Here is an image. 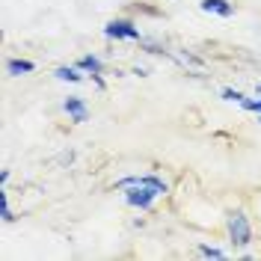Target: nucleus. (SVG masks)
<instances>
[{
  "instance_id": "f257e3e1",
  "label": "nucleus",
  "mask_w": 261,
  "mask_h": 261,
  "mask_svg": "<svg viewBox=\"0 0 261 261\" xmlns=\"http://www.w3.org/2000/svg\"><path fill=\"white\" fill-rule=\"evenodd\" d=\"M116 187L125 190V202L140 208V211H148L151 202L166 193V181L158 178V175H130V178L116 181Z\"/></svg>"
},
{
  "instance_id": "f03ea898",
  "label": "nucleus",
  "mask_w": 261,
  "mask_h": 261,
  "mask_svg": "<svg viewBox=\"0 0 261 261\" xmlns=\"http://www.w3.org/2000/svg\"><path fill=\"white\" fill-rule=\"evenodd\" d=\"M226 228H228V238L234 246H246L252 241V226H249V217L244 211H231L226 220Z\"/></svg>"
},
{
  "instance_id": "7ed1b4c3",
  "label": "nucleus",
  "mask_w": 261,
  "mask_h": 261,
  "mask_svg": "<svg viewBox=\"0 0 261 261\" xmlns=\"http://www.w3.org/2000/svg\"><path fill=\"white\" fill-rule=\"evenodd\" d=\"M104 36H110V39H140V27H134L130 21H110L107 27H104Z\"/></svg>"
},
{
  "instance_id": "20e7f679",
  "label": "nucleus",
  "mask_w": 261,
  "mask_h": 261,
  "mask_svg": "<svg viewBox=\"0 0 261 261\" xmlns=\"http://www.w3.org/2000/svg\"><path fill=\"white\" fill-rule=\"evenodd\" d=\"M63 110L68 113V119L71 122H86L89 119V110H86V104H83V98H77V95H71V98H65V104H63Z\"/></svg>"
},
{
  "instance_id": "39448f33",
  "label": "nucleus",
  "mask_w": 261,
  "mask_h": 261,
  "mask_svg": "<svg viewBox=\"0 0 261 261\" xmlns=\"http://www.w3.org/2000/svg\"><path fill=\"white\" fill-rule=\"evenodd\" d=\"M199 9H202V12H214V15H223V18H228L234 12V6H231L228 0H202Z\"/></svg>"
},
{
  "instance_id": "423d86ee",
  "label": "nucleus",
  "mask_w": 261,
  "mask_h": 261,
  "mask_svg": "<svg viewBox=\"0 0 261 261\" xmlns=\"http://www.w3.org/2000/svg\"><path fill=\"white\" fill-rule=\"evenodd\" d=\"M6 71H9L12 77H21V74L36 71V63H30V60H9V63H6Z\"/></svg>"
},
{
  "instance_id": "0eeeda50",
  "label": "nucleus",
  "mask_w": 261,
  "mask_h": 261,
  "mask_svg": "<svg viewBox=\"0 0 261 261\" xmlns=\"http://www.w3.org/2000/svg\"><path fill=\"white\" fill-rule=\"evenodd\" d=\"M77 68H83V71H92V74H101V68H104V65H101V60H98V57H92V54H89V57H83L81 63H77Z\"/></svg>"
},
{
  "instance_id": "6e6552de",
  "label": "nucleus",
  "mask_w": 261,
  "mask_h": 261,
  "mask_svg": "<svg viewBox=\"0 0 261 261\" xmlns=\"http://www.w3.org/2000/svg\"><path fill=\"white\" fill-rule=\"evenodd\" d=\"M60 81H71V83H77L81 81V74H77V68H71V65H60L57 71H54Z\"/></svg>"
},
{
  "instance_id": "1a4fd4ad",
  "label": "nucleus",
  "mask_w": 261,
  "mask_h": 261,
  "mask_svg": "<svg viewBox=\"0 0 261 261\" xmlns=\"http://www.w3.org/2000/svg\"><path fill=\"white\" fill-rule=\"evenodd\" d=\"M0 220L3 223H12V211H9V196H6V190L0 187Z\"/></svg>"
},
{
  "instance_id": "9d476101",
  "label": "nucleus",
  "mask_w": 261,
  "mask_h": 261,
  "mask_svg": "<svg viewBox=\"0 0 261 261\" xmlns=\"http://www.w3.org/2000/svg\"><path fill=\"white\" fill-rule=\"evenodd\" d=\"M199 252H202V255H205V258H226V252H223V249H217V246H199Z\"/></svg>"
},
{
  "instance_id": "9b49d317",
  "label": "nucleus",
  "mask_w": 261,
  "mask_h": 261,
  "mask_svg": "<svg viewBox=\"0 0 261 261\" xmlns=\"http://www.w3.org/2000/svg\"><path fill=\"white\" fill-rule=\"evenodd\" d=\"M223 98H226V101H238V104L244 101V95H241L238 89H223Z\"/></svg>"
}]
</instances>
